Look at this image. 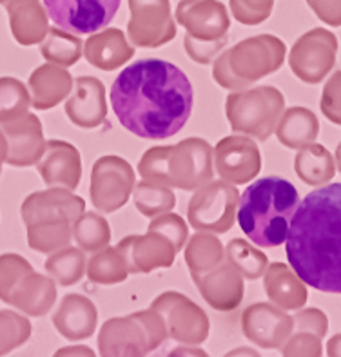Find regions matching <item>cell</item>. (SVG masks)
Returning a JSON list of instances; mask_svg holds the SVG:
<instances>
[{
    "label": "cell",
    "mask_w": 341,
    "mask_h": 357,
    "mask_svg": "<svg viewBox=\"0 0 341 357\" xmlns=\"http://www.w3.org/2000/svg\"><path fill=\"white\" fill-rule=\"evenodd\" d=\"M109 98L120 126L146 140H164L182 131L195 102L185 73L160 59L128 66L114 78Z\"/></svg>",
    "instance_id": "cell-1"
},
{
    "label": "cell",
    "mask_w": 341,
    "mask_h": 357,
    "mask_svg": "<svg viewBox=\"0 0 341 357\" xmlns=\"http://www.w3.org/2000/svg\"><path fill=\"white\" fill-rule=\"evenodd\" d=\"M287 259L305 285L341 294V183L312 190L298 204Z\"/></svg>",
    "instance_id": "cell-2"
},
{
    "label": "cell",
    "mask_w": 341,
    "mask_h": 357,
    "mask_svg": "<svg viewBox=\"0 0 341 357\" xmlns=\"http://www.w3.org/2000/svg\"><path fill=\"white\" fill-rule=\"evenodd\" d=\"M298 204V189L285 178L265 176L252 181L241 192L240 229L258 247L274 249L285 243Z\"/></svg>",
    "instance_id": "cell-3"
},
{
    "label": "cell",
    "mask_w": 341,
    "mask_h": 357,
    "mask_svg": "<svg viewBox=\"0 0 341 357\" xmlns=\"http://www.w3.org/2000/svg\"><path fill=\"white\" fill-rule=\"evenodd\" d=\"M211 145L200 138H189L178 145L149 149L140 160L138 172L160 185L192 190L213 180Z\"/></svg>",
    "instance_id": "cell-4"
},
{
    "label": "cell",
    "mask_w": 341,
    "mask_h": 357,
    "mask_svg": "<svg viewBox=\"0 0 341 357\" xmlns=\"http://www.w3.org/2000/svg\"><path fill=\"white\" fill-rule=\"evenodd\" d=\"M285 44L274 35H258L236 44L214 63L216 84L227 89L245 86L278 71L285 60Z\"/></svg>",
    "instance_id": "cell-5"
},
{
    "label": "cell",
    "mask_w": 341,
    "mask_h": 357,
    "mask_svg": "<svg viewBox=\"0 0 341 357\" xmlns=\"http://www.w3.org/2000/svg\"><path fill=\"white\" fill-rule=\"evenodd\" d=\"M176 20L187 27V54L198 63H207L227 44L229 15L218 0H182Z\"/></svg>",
    "instance_id": "cell-6"
},
{
    "label": "cell",
    "mask_w": 341,
    "mask_h": 357,
    "mask_svg": "<svg viewBox=\"0 0 341 357\" xmlns=\"http://www.w3.org/2000/svg\"><path fill=\"white\" fill-rule=\"evenodd\" d=\"M285 98L276 87L264 86L245 93H232L227 98V118L232 131L256 136L267 142L283 114Z\"/></svg>",
    "instance_id": "cell-7"
},
{
    "label": "cell",
    "mask_w": 341,
    "mask_h": 357,
    "mask_svg": "<svg viewBox=\"0 0 341 357\" xmlns=\"http://www.w3.org/2000/svg\"><path fill=\"white\" fill-rule=\"evenodd\" d=\"M165 319L155 310L126 319H111L102 326L98 344L102 356H146L165 340Z\"/></svg>",
    "instance_id": "cell-8"
},
{
    "label": "cell",
    "mask_w": 341,
    "mask_h": 357,
    "mask_svg": "<svg viewBox=\"0 0 341 357\" xmlns=\"http://www.w3.org/2000/svg\"><path fill=\"white\" fill-rule=\"evenodd\" d=\"M338 38L334 33L314 27L301 35L292 45L289 66L292 73L305 84H319L336 63Z\"/></svg>",
    "instance_id": "cell-9"
},
{
    "label": "cell",
    "mask_w": 341,
    "mask_h": 357,
    "mask_svg": "<svg viewBox=\"0 0 341 357\" xmlns=\"http://www.w3.org/2000/svg\"><path fill=\"white\" fill-rule=\"evenodd\" d=\"M122 0H44L47 17L71 35H91L111 22Z\"/></svg>",
    "instance_id": "cell-10"
},
{
    "label": "cell",
    "mask_w": 341,
    "mask_h": 357,
    "mask_svg": "<svg viewBox=\"0 0 341 357\" xmlns=\"http://www.w3.org/2000/svg\"><path fill=\"white\" fill-rule=\"evenodd\" d=\"M135 187V171L119 156H102L93 165L91 199L102 213H114L128 204Z\"/></svg>",
    "instance_id": "cell-11"
},
{
    "label": "cell",
    "mask_w": 341,
    "mask_h": 357,
    "mask_svg": "<svg viewBox=\"0 0 341 357\" xmlns=\"http://www.w3.org/2000/svg\"><path fill=\"white\" fill-rule=\"evenodd\" d=\"M234 187L214 181L198 190L189 202V222L198 231L227 232L234 223V211L238 204Z\"/></svg>",
    "instance_id": "cell-12"
},
{
    "label": "cell",
    "mask_w": 341,
    "mask_h": 357,
    "mask_svg": "<svg viewBox=\"0 0 341 357\" xmlns=\"http://www.w3.org/2000/svg\"><path fill=\"white\" fill-rule=\"evenodd\" d=\"M131 20L128 33L135 45L158 47L174 38L176 29L171 18L169 0H129Z\"/></svg>",
    "instance_id": "cell-13"
},
{
    "label": "cell",
    "mask_w": 341,
    "mask_h": 357,
    "mask_svg": "<svg viewBox=\"0 0 341 357\" xmlns=\"http://www.w3.org/2000/svg\"><path fill=\"white\" fill-rule=\"evenodd\" d=\"M241 326L247 340L262 349H282L292 331V317L280 307L268 303H256L249 307L241 317Z\"/></svg>",
    "instance_id": "cell-14"
},
{
    "label": "cell",
    "mask_w": 341,
    "mask_h": 357,
    "mask_svg": "<svg viewBox=\"0 0 341 357\" xmlns=\"http://www.w3.org/2000/svg\"><path fill=\"white\" fill-rule=\"evenodd\" d=\"M216 169L223 180L243 185L258 176L262 156L258 145L247 136H227L214 147Z\"/></svg>",
    "instance_id": "cell-15"
},
{
    "label": "cell",
    "mask_w": 341,
    "mask_h": 357,
    "mask_svg": "<svg viewBox=\"0 0 341 357\" xmlns=\"http://www.w3.org/2000/svg\"><path fill=\"white\" fill-rule=\"evenodd\" d=\"M8 142L6 162L13 167H29L38 163L46 149V140L42 135V123L38 116L26 113L22 116L0 123Z\"/></svg>",
    "instance_id": "cell-16"
},
{
    "label": "cell",
    "mask_w": 341,
    "mask_h": 357,
    "mask_svg": "<svg viewBox=\"0 0 341 357\" xmlns=\"http://www.w3.org/2000/svg\"><path fill=\"white\" fill-rule=\"evenodd\" d=\"M116 249L122 252L128 271L132 274L151 272L160 267H171L174 259V245L158 232L147 231V236H128Z\"/></svg>",
    "instance_id": "cell-17"
},
{
    "label": "cell",
    "mask_w": 341,
    "mask_h": 357,
    "mask_svg": "<svg viewBox=\"0 0 341 357\" xmlns=\"http://www.w3.org/2000/svg\"><path fill=\"white\" fill-rule=\"evenodd\" d=\"M44 158L38 160V172L46 185L77 189L82 176L80 154L68 142L51 140L46 144Z\"/></svg>",
    "instance_id": "cell-18"
},
{
    "label": "cell",
    "mask_w": 341,
    "mask_h": 357,
    "mask_svg": "<svg viewBox=\"0 0 341 357\" xmlns=\"http://www.w3.org/2000/svg\"><path fill=\"white\" fill-rule=\"evenodd\" d=\"M82 198L62 192V190H44V192H35L28 196L22 204V220L26 227L33 225L44 220H59L66 218L71 223H75L84 213Z\"/></svg>",
    "instance_id": "cell-19"
},
{
    "label": "cell",
    "mask_w": 341,
    "mask_h": 357,
    "mask_svg": "<svg viewBox=\"0 0 341 357\" xmlns=\"http://www.w3.org/2000/svg\"><path fill=\"white\" fill-rule=\"evenodd\" d=\"M104 86L95 77H80L77 80V89L66 104V114L78 127L91 129L104 122L105 107Z\"/></svg>",
    "instance_id": "cell-20"
},
{
    "label": "cell",
    "mask_w": 341,
    "mask_h": 357,
    "mask_svg": "<svg viewBox=\"0 0 341 357\" xmlns=\"http://www.w3.org/2000/svg\"><path fill=\"white\" fill-rule=\"evenodd\" d=\"M202 296L211 307L216 310L229 312L231 308L238 307L243 298V283L238 274L236 267L232 265H216L209 276H192Z\"/></svg>",
    "instance_id": "cell-21"
},
{
    "label": "cell",
    "mask_w": 341,
    "mask_h": 357,
    "mask_svg": "<svg viewBox=\"0 0 341 357\" xmlns=\"http://www.w3.org/2000/svg\"><path fill=\"white\" fill-rule=\"evenodd\" d=\"M6 11L10 17L13 38L22 45L38 44L46 38L47 13L40 0H8Z\"/></svg>",
    "instance_id": "cell-22"
},
{
    "label": "cell",
    "mask_w": 341,
    "mask_h": 357,
    "mask_svg": "<svg viewBox=\"0 0 341 357\" xmlns=\"http://www.w3.org/2000/svg\"><path fill=\"white\" fill-rule=\"evenodd\" d=\"M96 308L87 298L68 294L53 316L55 328L71 341L86 340L95 332Z\"/></svg>",
    "instance_id": "cell-23"
},
{
    "label": "cell",
    "mask_w": 341,
    "mask_h": 357,
    "mask_svg": "<svg viewBox=\"0 0 341 357\" xmlns=\"http://www.w3.org/2000/svg\"><path fill=\"white\" fill-rule=\"evenodd\" d=\"M264 289L268 299L283 310H300L309 298L303 281L285 263L268 265L265 271Z\"/></svg>",
    "instance_id": "cell-24"
},
{
    "label": "cell",
    "mask_w": 341,
    "mask_h": 357,
    "mask_svg": "<svg viewBox=\"0 0 341 357\" xmlns=\"http://www.w3.org/2000/svg\"><path fill=\"white\" fill-rule=\"evenodd\" d=\"M73 80L62 66L46 63L31 73L29 77V93H31V104L35 109L46 111L55 107L59 102L71 93Z\"/></svg>",
    "instance_id": "cell-25"
},
{
    "label": "cell",
    "mask_w": 341,
    "mask_h": 357,
    "mask_svg": "<svg viewBox=\"0 0 341 357\" xmlns=\"http://www.w3.org/2000/svg\"><path fill=\"white\" fill-rule=\"evenodd\" d=\"M132 54H135V50L116 27H109L100 35H91L86 42L87 62L102 71L119 69L129 59H132Z\"/></svg>",
    "instance_id": "cell-26"
},
{
    "label": "cell",
    "mask_w": 341,
    "mask_h": 357,
    "mask_svg": "<svg viewBox=\"0 0 341 357\" xmlns=\"http://www.w3.org/2000/svg\"><path fill=\"white\" fill-rule=\"evenodd\" d=\"M56 290L53 281L40 276L37 272H29L11 292L8 303L24 310L33 317H40L47 314L55 303Z\"/></svg>",
    "instance_id": "cell-27"
},
{
    "label": "cell",
    "mask_w": 341,
    "mask_h": 357,
    "mask_svg": "<svg viewBox=\"0 0 341 357\" xmlns=\"http://www.w3.org/2000/svg\"><path fill=\"white\" fill-rule=\"evenodd\" d=\"M319 123L316 114L307 107L287 109L276 127L278 142L289 149H300L303 145L310 144L318 138Z\"/></svg>",
    "instance_id": "cell-28"
},
{
    "label": "cell",
    "mask_w": 341,
    "mask_h": 357,
    "mask_svg": "<svg viewBox=\"0 0 341 357\" xmlns=\"http://www.w3.org/2000/svg\"><path fill=\"white\" fill-rule=\"evenodd\" d=\"M153 308H162V314L165 316L164 319H167V323L174 321V319H180V321L187 323V326L191 328L192 335H195L196 343L205 341V337L209 334V319L205 317L200 307H196L195 303H191L183 294H176V292L162 294L153 303ZM183 337H187V332ZM182 341L185 343V340ZM187 343H189V337H187Z\"/></svg>",
    "instance_id": "cell-29"
},
{
    "label": "cell",
    "mask_w": 341,
    "mask_h": 357,
    "mask_svg": "<svg viewBox=\"0 0 341 357\" xmlns=\"http://www.w3.org/2000/svg\"><path fill=\"white\" fill-rule=\"evenodd\" d=\"M296 174L303 183L312 187L325 185L336 174V162L328 149L321 144H310L300 147L294 160Z\"/></svg>",
    "instance_id": "cell-30"
},
{
    "label": "cell",
    "mask_w": 341,
    "mask_h": 357,
    "mask_svg": "<svg viewBox=\"0 0 341 357\" xmlns=\"http://www.w3.org/2000/svg\"><path fill=\"white\" fill-rule=\"evenodd\" d=\"M69 220H46L28 225V243L38 252L51 254L53 250L64 247L71 240V227Z\"/></svg>",
    "instance_id": "cell-31"
},
{
    "label": "cell",
    "mask_w": 341,
    "mask_h": 357,
    "mask_svg": "<svg viewBox=\"0 0 341 357\" xmlns=\"http://www.w3.org/2000/svg\"><path fill=\"white\" fill-rule=\"evenodd\" d=\"M47 40L42 44L40 53L42 56L51 63L56 66H73L78 62L82 54V40L71 33L53 27L47 31Z\"/></svg>",
    "instance_id": "cell-32"
},
{
    "label": "cell",
    "mask_w": 341,
    "mask_h": 357,
    "mask_svg": "<svg viewBox=\"0 0 341 357\" xmlns=\"http://www.w3.org/2000/svg\"><path fill=\"white\" fill-rule=\"evenodd\" d=\"M89 280L100 285H114L122 283L128 278L129 271L122 252L119 249H105L98 252L89 261Z\"/></svg>",
    "instance_id": "cell-33"
},
{
    "label": "cell",
    "mask_w": 341,
    "mask_h": 357,
    "mask_svg": "<svg viewBox=\"0 0 341 357\" xmlns=\"http://www.w3.org/2000/svg\"><path fill=\"white\" fill-rule=\"evenodd\" d=\"M73 238L80 245V249L87 250V252H96L109 243L111 229L104 218L87 213L75 222Z\"/></svg>",
    "instance_id": "cell-34"
},
{
    "label": "cell",
    "mask_w": 341,
    "mask_h": 357,
    "mask_svg": "<svg viewBox=\"0 0 341 357\" xmlns=\"http://www.w3.org/2000/svg\"><path fill=\"white\" fill-rule=\"evenodd\" d=\"M31 96L22 82L13 77L0 78V123L28 113Z\"/></svg>",
    "instance_id": "cell-35"
},
{
    "label": "cell",
    "mask_w": 341,
    "mask_h": 357,
    "mask_svg": "<svg viewBox=\"0 0 341 357\" xmlns=\"http://www.w3.org/2000/svg\"><path fill=\"white\" fill-rule=\"evenodd\" d=\"M135 205L144 216L155 218L174 207V195L155 181H140L135 189Z\"/></svg>",
    "instance_id": "cell-36"
},
{
    "label": "cell",
    "mask_w": 341,
    "mask_h": 357,
    "mask_svg": "<svg viewBox=\"0 0 341 357\" xmlns=\"http://www.w3.org/2000/svg\"><path fill=\"white\" fill-rule=\"evenodd\" d=\"M84 252L78 249H66L53 254L46 261V271L55 278L62 287L75 285L84 276Z\"/></svg>",
    "instance_id": "cell-37"
},
{
    "label": "cell",
    "mask_w": 341,
    "mask_h": 357,
    "mask_svg": "<svg viewBox=\"0 0 341 357\" xmlns=\"http://www.w3.org/2000/svg\"><path fill=\"white\" fill-rule=\"evenodd\" d=\"M227 256L232 265L249 280H258L264 276L268 267V259L264 252L252 249L247 241L232 240L227 245Z\"/></svg>",
    "instance_id": "cell-38"
},
{
    "label": "cell",
    "mask_w": 341,
    "mask_h": 357,
    "mask_svg": "<svg viewBox=\"0 0 341 357\" xmlns=\"http://www.w3.org/2000/svg\"><path fill=\"white\" fill-rule=\"evenodd\" d=\"M31 335V325L13 310H0V356L22 347Z\"/></svg>",
    "instance_id": "cell-39"
},
{
    "label": "cell",
    "mask_w": 341,
    "mask_h": 357,
    "mask_svg": "<svg viewBox=\"0 0 341 357\" xmlns=\"http://www.w3.org/2000/svg\"><path fill=\"white\" fill-rule=\"evenodd\" d=\"M218 243L216 238L213 236H204V234H198L195 236L187 247V252H185V259L189 263V271H191V276H198L202 272H205V258L209 261L211 268H214L216 265H220L223 258V252L222 249L220 250H214L213 254L211 249H213L214 245Z\"/></svg>",
    "instance_id": "cell-40"
},
{
    "label": "cell",
    "mask_w": 341,
    "mask_h": 357,
    "mask_svg": "<svg viewBox=\"0 0 341 357\" xmlns=\"http://www.w3.org/2000/svg\"><path fill=\"white\" fill-rule=\"evenodd\" d=\"M29 272H33V268L28 259H24L19 254H2L0 256V299L8 303L15 287L19 285Z\"/></svg>",
    "instance_id": "cell-41"
},
{
    "label": "cell",
    "mask_w": 341,
    "mask_h": 357,
    "mask_svg": "<svg viewBox=\"0 0 341 357\" xmlns=\"http://www.w3.org/2000/svg\"><path fill=\"white\" fill-rule=\"evenodd\" d=\"M274 0H231L232 15L238 22L256 26L267 20L273 13Z\"/></svg>",
    "instance_id": "cell-42"
},
{
    "label": "cell",
    "mask_w": 341,
    "mask_h": 357,
    "mask_svg": "<svg viewBox=\"0 0 341 357\" xmlns=\"http://www.w3.org/2000/svg\"><path fill=\"white\" fill-rule=\"evenodd\" d=\"M283 356H323L321 337H318L312 332L292 331L291 337L283 343Z\"/></svg>",
    "instance_id": "cell-43"
},
{
    "label": "cell",
    "mask_w": 341,
    "mask_h": 357,
    "mask_svg": "<svg viewBox=\"0 0 341 357\" xmlns=\"http://www.w3.org/2000/svg\"><path fill=\"white\" fill-rule=\"evenodd\" d=\"M319 107L328 122L341 126V71H336L325 84Z\"/></svg>",
    "instance_id": "cell-44"
},
{
    "label": "cell",
    "mask_w": 341,
    "mask_h": 357,
    "mask_svg": "<svg viewBox=\"0 0 341 357\" xmlns=\"http://www.w3.org/2000/svg\"><path fill=\"white\" fill-rule=\"evenodd\" d=\"M151 232H158L164 238H167L171 243L174 245V250H180L185 243L187 238V227L183 223V220L176 214H167V216L160 218L155 223H151L149 227Z\"/></svg>",
    "instance_id": "cell-45"
},
{
    "label": "cell",
    "mask_w": 341,
    "mask_h": 357,
    "mask_svg": "<svg viewBox=\"0 0 341 357\" xmlns=\"http://www.w3.org/2000/svg\"><path fill=\"white\" fill-rule=\"evenodd\" d=\"M292 321H294V331L312 332V334H316L321 340L328 332V319L319 308L300 310V312L292 317Z\"/></svg>",
    "instance_id": "cell-46"
},
{
    "label": "cell",
    "mask_w": 341,
    "mask_h": 357,
    "mask_svg": "<svg viewBox=\"0 0 341 357\" xmlns=\"http://www.w3.org/2000/svg\"><path fill=\"white\" fill-rule=\"evenodd\" d=\"M316 17L332 27L341 26V0H307Z\"/></svg>",
    "instance_id": "cell-47"
},
{
    "label": "cell",
    "mask_w": 341,
    "mask_h": 357,
    "mask_svg": "<svg viewBox=\"0 0 341 357\" xmlns=\"http://www.w3.org/2000/svg\"><path fill=\"white\" fill-rule=\"evenodd\" d=\"M327 356L341 357V334H336L331 337L327 343Z\"/></svg>",
    "instance_id": "cell-48"
},
{
    "label": "cell",
    "mask_w": 341,
    "mask_h": 357,
    "mask_svg": "<svg viewBox=\"0 0 341 357\" xmlns=\"http://www.w3.org/2000/svg\"><path fill=\"white\" fill-rule=\"evenodd\" d=\"M6 156H8V142H6V136L0 129V172H2V163L6 162Z\"/></svg>",
    "instance_id": "cell-49"
},
{
    "label": "cell",
    "mask_w": 341,
    "mask_h": 357,
    "mask_svg": "<svg viewBox=\"0 0 341 357\" xmlns=\"http://www.w3.org/2000/svg\"><path fill=\"white\" fill-rule=\"evenodd\" d=\"M78 352H89L91 354V356H95V354H93V350H89V349H64V350H59V352H56V356H77ZM78 356H80V354H78Z\"/></svg>",
    "instance_id": "cell-50"
},
{
    "label": "cell",
    "mask_w": 341,
    "mask_h": 357,
    "mask_svg": "<svg viewBox=\"0 0 341 357\" xmlns=\"http://www.w3.org/2000/svg\"><path fill=\"white\" fill-rule=\"evenodd\" d=\"M336 167L338 171L341 172V144L338 145V149H336Z\"/></svg>",
    "instance_id": "cell-51"
},
{
    "label": "cell",
    "mask_w": 341,
    "mask_h": 357,
    "mask_svg": "<svg viewBox=\"0 0 341 357\" xmlns=\"http://www.w3.org/2000/svg\"><path fill=\"white\" fill-rule=\"evenodd\" d=\"M6 2H8V0H0V4H6Z\"/></svg>",
    "instance_id": "cell-52"
}]
</instances>
